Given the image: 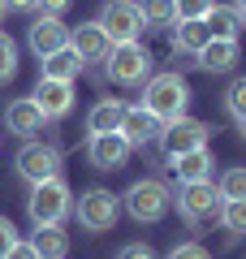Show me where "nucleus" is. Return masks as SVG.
I'll use <instances>...</instances> for the list:
<instances>
[{
	"mask_svg": "<svg viewBox=\"0 0 246 259\" xmlns=\"http://www.w3.org/2000/svg\"><path fill=\"white\" fill-rule=\"evenodd\" d=\"M143 108L160 121H177L186 117L190 108V82L182 74H155L147 78V91H143Z\"/></svg>",
	"mask_w": 246,
	"mask_h": 259,
	"instance_id": "nucleus-1",
	"label": "nucleus"
},
{
	"mask_svg": "<svg viewBox=\"0 0 246 259\" xmlns=\"http://www.w3.org/2000/svg\"><path fill=\"white\" fill-rule=\"evenodd\" d=\"M121 207H126L138 225H155L169 207H173V190H169L160 177H138V182L121 194Z\"/></svg>",
	"mask_w": 246,
	"mask_h": 259,
	"instance_id": "nucleus-2",
	"label": "nucleus"
},
{
	"mask_svg": "<svg viewBox=\"0 0 246 259\" xmlns=\"http://www.w3.org/2000/svg\"><path fill=\"white\" fill-rule=\"evenodd\" d=\"M26 212H30L35 225H65V216L73 212V194H69V186H65V177H52V182L30 186Z\"/></svg>",
	"mask_w": 246,
	"mask_h": 259,
	"instance_id": "nucleus-3",
	"label": "nucleus"
},
{
	"mask_svg": "<svg viewBox=\"0 0 246 259\" xmlns=\"http://www.w3.org/2000/svg\"><path fill=\"white\" fill-rule=\"evenodd\" d=\"M73 212H78V225L87 233H108L117 225V216H121V194L104 190V186H91V190L78 194Z\"/></svg>",
	"mask_w": 246,
	"mask_h": 259,
	"instance_id": "nucleus-4",
	"label": "nucleus"
},
{
	"mask_svg": "<svg viewBox=\"0 0 246 259\" xmlns=\"http://www.w3.org/2000/svg\"><path fill=\"white\" fill-rule=\"evenodd\" d=\"M104 74L117 87H138L151 74V52L143 44H112L108 56H104Z\"/></svg>",
	"mask_w": 246,
	"mask_h": 259,
	"instance_id": "nucleus-5",
	"label": "nucleus"
},
{
	"mask_svg": "<svg viewBox=\"0 0 246 259\" xmlns=\"http://www.w3.org/2000/svg\"><path fill=\"white\" fill-rule=\"evenodd\" d=\"M220 190H216V182H182L177 186V194H173V207L182 212V221H190V225H203V221H212V216L220 212Z\"/></svg>",
	"mask_w": 246,
	"mask_h": 259,
	"instance_id": "nucleus-6",
	"label": "nucleus"
},
{
	"mask_svg": "<svg viewBox=\"0 0 246 259\" xmlns=\"http://www.w3.org/2000/svg\"><path fill=\"white\" fill-rule=\"evenodd\" d=\"M208 121H199V117H177V121H164V130H160V147H164V156L169 160H177V156H186V151H199V147H208Z\"/></svg>",
	"mask_w": 246,
	"mask_h": 259,
	"instance_id": "nucleus-7",
	"label": "nucleus"
},
{
	"mask_svg": "<svg viewBox=\"0 0 246 259\" xmlns=\"http://www.w3.org/2000/svg\"><path fill=\"white\" fill-rule=\"evenodd\" d=\"M95 22L108 30L112 44H138V35L147 30V22H143V13H138L134 0H108Z\"/></svg>",
	"mask_w": 246,
	"mask_h": 259,
	"instance_id": "nucleus-8",
	"label": "nucleus"
},
{
	"mask_svg": "<svg viewBox=\"0 0 246 259\" xmlns=\"http://www.w3.org/2000/svg\"><path fill=\"white\" fill-rule=\"evenodd\" d=\"M18 173L26 177L30 186L52 182V177H61V151H56L52 143H26V147L18 151Z\"/></svg>",
	"mask_w": 246,
	"mask_h": 259,
	"instance_id": "nucleus-9",
	"label": "nucleus"
},
{
	"mask_svg": "<svg viewBox=\"0 0 246 259\" xmlns=\"http://www.w3.org/2000/svg\"><path fill=\"white\" fill-rule=\"evenodd\" d=\"M130 151H134V147L121 139V130H108V134H91V139H87V156H91V164L95 168H108V173L126 168Z\"/></svg>",
	"mask_w": 246,
	"mask_h": 259,
	"instance_id": "nucleus-10",
	"label": "nucleus"
},
{
	"mask_svg": "<svg viewBox=\"0 0 246 259\" xmlns=\"http://www.w3.org/2000/svg\"><path fill=\"white\" fill-rule=\"evenodd\" d=\"M26 44H30V52L44 61V56L69 48V26H65L61 18H35V22H30V30H26Z\"/></svg>",
	"mask_w": 246,
	"mask_h": 259,
	"instance_id": "nucleus-11",
	"label": "nucleus"
},
{
	"mask_svg": "<svg viewBox=\"0 0 246 259\" xmlns=\"http://www.w3.org/2000/svg\"><path fill=\"white\" fill-rule=\"evenodd\" d=\"M30 100L39 104L44 121H61V117H69V108H73V82L39 78V87H35V95H30Z\"/></svg>",
	"mask_w": 246,
	"mask_h": 259,
	"instance_id": "nucleus-12",
	"label": "nucleus"
},
{
	"mask_svg": "<svg viewBox=\"0 0 246 259\" xmlns=\"http://www.w3.org/2000/svg\"><path fill=\"white\" fill-rule=\"evenodd\" d=\"M69 48H73V56L87 65V61H104L108 48H112V39H108V30H104L100 22H82V26L69 30Z\"/></svg>",
	"mask_w": 246,
	"mask_h": 259,
	"instance_id": "nucleus-13",
	"label": "nucleus"
},
{
	"mask_svg": "<svg viewBox=\"0 0 246 259\" xmlns=\"http://www.w3.org/2000/svg\"><path fill=\"white\" fill-rule=\"evenodd\" d=\"M160 130H164V121L151 117L143 104H138V108H126V117H121V139H126L130 147H147V143H155V139H160Z\"/></svg>",
	"mask_w": 246,
	"mask_h": 259,
	"instance_id": "nucleus-14",
	"label": "nucleus"
},
{
	"mask_svg": "<svg viewBox=\"0 0 246 259\" xmlns=\"http://www.w3.org/2000/svg\"><path fill=\"white\" fill-rule=\"evenodd\" d=\"M5 125H9V134H18V139H35L39 130H44V112H39V104L30 100V95H22V100H9Z\"/></svg>",
	"mask_w": 246,
	"mask_h": 259,
	"instance_id": "nucleus-15",
	"label": "nucleus"
},
{
	"mask_svg": "<svg viewBox=\"0 0 246 259\" xmlns=\"http://www.w3.org/2000/svg\"><path fill=\"white\" fill-rule=\"evenodd\" d=\"M194 56H199V69H208V74H229L242 56V48H237V39H208Z\"/></svg>",
	"mask_w": 246,
	"mask_h": 259,
	"instance_id": "nucleus-16",
	"label": "nucleus"
},
{
	"mask_svg": "<svg viewBox=\"0 0 246 259\" xmlns=\"http://www.w3.org/2000/svg\"><path fill=\"white\" fill-rule=\"evenodd\" d=\"M39 259H65L69 255V233L61 225H35V238H30Z\"/></svg>",
	"mask_w": 246,
	"mask_h": 259,
	"instance_id": "nucleus-17",
	"label": "nucleus"
},
{
	"mask_svg": "<svg viewBox=\"0 0 246 259\" xmlns=\"http://www.w3.org/2000/svg\"><path fill=\"white\" fill-rule=\"evenodd\" d=\"M212 151L208 147H199V151H186V156H177L173 160V173L182 177V182H212Z\"/></svg>",
	"mask_w": 246,
	"mask_h": 259,
	"instance_id": "nucleus-18",
	"label": "nucleus"
},
{
	"mask_svg": "<svg viewBox=\"0 0 246 259\" xmlns=\"http://www.w3.org/2000/svg\"><path fill=\"white\" fill-rule=\"evenodd\" d=\"M78 69H82V61L73 56V48H61V52H52V56L39 61V78H56V82H73Z\"/></svg>",
	"mask_w": 246,
	"mask_h": 259,
	"instance_id": "nucleus-19",
	"label": "nucleus"
},
{
	"mask_svg": "<svg viewBox=\"0 0 246 259\" xmlns=\"http://www.w3.org/2000/svg\"><path fill=\"white\" fill-rule=\"evenodd\" d=\"M121 117H126V104L121 100H100L91 112H87V130L91 134H108V130H121Z\"/></svg>",
	"mask_w": 246,
	"mask_h": 259,
	"instance_id": "nucleus-20",
	"label": "nucleus"
},
{
	"mask_svg": "<svg viewBox=\"0 0 246 259\" xmlns=\"http://www.w3.org/2000/svg\"><path fill=\"white\" fill-rule=\"evenodd\" d=\"M203 26H208V35H212V39H237L242 22H237L233 5H212V13L203 18Z\"/></svg>",
	"mask_w": 246,
	"mask_h": 259,
	"instance_id": "nucleus-21",
	"label": "nucleus"
},
{
	"mask_svg": "<svg viewBox=\"0 0 246 259\" xmlns=\"http://www.w3.org/2000/svg\"><path fill=\"white\" fill-rule=\"evenodd\" d=\"M138 13H143L147 26H177L173 0H138Z\"/></svg>",
	"mask_w": 246,
	"mask_h": 259,
	"instance_id": "nucleus-22",
	"label": "nucleus"
},
{
	"mask_svg": "<svg viewBox=\"0 0 246 259\" xmlns=\"http://www.w3.org/2000/svg\"><path fill=\"white\" fill-rule=\"evenodd\" d=\"M13 78H18V44H13V35L0 30V87H9Z\"/></svg>",
	"mask_w": 246,
	"mask_h": 259,
	"instance_id": "nucleus-23",
	"label": "nucleus"
},
{
	"mask_svg": "<svg viewBox=\"0 0 246 259\" xmlns=\"http://www.w3.org/2000/svg\"><path fill=\"white\" fill-rule=\"evenodd\" d=\"M208 39L212 35H208L203 22H177V48H182V52H199Z\"/></svg>",
	"mask_w": 246,
	"mask_h": 259,
	"instance_id": "nucleus-24",
	"label": "nucleus"
},
{
	"mask_svg": "<svg viewBox=\"0 0 246 259\" xmlns=\"http://www.w3.org/2000/svg\"><path fill=\"white\" fill-rule=\"evenodd\" d=\"M216 216H220V225L229 233H246V199H225Z\"/></svg>",
	"mask_w": 246,
	"mask_h": 259,
	"instance_id": "nucleus-25",
	"label": "nucleus"
},
{
	"mask_svg": "<svg viewBox=\"0 0 246 259\" xmlns=\"http://www.w3.org/2000/svg\"><path fill=\"white\" fill-rule=\"evenodd\" d=\"M216 190H220V199H246V168H225Z\"/></svg>",
	"mask_w": 246,
	"mask_h": 259,
	"instance_id": "nucleus-26",
	"label": "nucleus"
},
{
	"mask_svg": "<svg viewBox=\"0 0 246 259\" xmlns=\"http://www.w3.org/2000/svg\"><path fill=\"white\" fill-rule=\"evenodd\" d=\"M212 5H216V0H173L177 22H203L212 13Z\"/></svg>",
	"mask_w": 246,
	"mask_h": 259,
	"instance_id": "nucleus-27",
	"label": "nucleus"
},
{
	"mask_svg": "<svg viewBox=\"0 0 246 259\" xmlns=\"http://www.w3.org/2000/svg\"><path fill=\"white\" fill-rule=\"evenodd\" d=\"M225 108H229V117H246V78H233V82H229Z\"/></svg>",
	"mask_w": 246,
	"mask_h": 259,
	"instance_id": "nucleus-28",
	"label": "nucleus"
},
{
	"mask_svg": "<svg viewBox=\"0 0 246 259\" xmlns=\"http://www.w3.org/2000/svg\"><path fill=\"white\" fill-rule=\"evenodd\" d=\"M169 259H212L208 246H199V242H177L173 250H169Z\"/></svg>",
	"mask_w": 246,
	"mask_h": 259,
	"instance_id": "nucleus-29",
	"label": "nucleus"
},
{
	"mask_svg": "<svg viewBox=\"0 0 246 259\" xmlns=\"http://www.w3.org/2000/svg\"><path fill=\"white\" fill-rule=\"evenodd\" d=\"M117 259H155V250L147 246V242H126V246L117 250Z\"/></svg>",
	"mask_w": 246,
	"mask_h": 259,
	"instance_id": "nucleus-30",
	"label": "nucleus"
},
{
	"mask_svg": "<svg viewBox=\"0 0 246 259\" xmlns=\"http://www.w3.org/2000/svg\"><path fill=\"white\" fill-rule=\"evenodd\" d=\"M73 0H35V9H39V18H61L65 9H69Z\"/></svg>",
	"mask_w": 246,
	"mask_h": 259,
	"instance_id": "nucleus-31",
	"label": "nucleus"
},
{
	"mask_svg": "<svg viewBox=\"0 0 246 259\" xmlns=\"http://www.w3.org/2000/svg\"><path fill=\"white\" fill-rule=\"evenodd\" d=\"M18 242V229H13V221L9 216H0V259H5V250Z\"/></svg>",
	"mask_w": 246,
	"mask_h": 259,
	"instance_id": "nucleus-32",
	"label": "nucleus"
},
{
	"mask_svg": "<svg viewBox=\"0 0 246 259\" xmlns=\"http://www.w3.org/2000/svg\"><path fill=\"white\" fill-rule=\"evenodd\" d=\"M5 259H39V255H35V246H30V242H22V238H18L9 250H5Z\"/></svg>",
	"mask_w": 246,
	"mask_h": 259,
	"instance_id": "nucleus-33",
	"label": "nucleus"
},
{
	"mask_svg": "<svg viewBox=\"0 0 246 259\" xmlns=\"http://www.w3.org/2000/svg\"><path fill=\"white\" fill-rule=\"evenodd\" d=\"M5 9H13V13H35V0H0Z\"/></svg>",
	"mask_w": 246,
	"mask_h": 259,
	"instance_id": "nucleus-34",
	"label": "nucleus"
},
{
	"mask_svg": "<svg viewBox=\"0 0 246 259\" xmlns=\"http://www.w3.org/2000/svg\"><path fill=\"white\" fill-rule=\"evenodd\" d=\"M233 13H237V22L246 26V0H233Z\"/></svg>",
	"mask_w": 246,
	"mask_h": 259,
	"instance_id": "nucleus-35",
	"label": "nucleus"
},
{
	"mask_svg": "<svg viewBox=\"0 0 246 259\" xmlns=\"http://www.w3.org/2000/svg\"><path fill=\"white\" fill-rule=\"evenodd\" d=\"M237 130H242V139H246V117H237Z\"/></svg>",
	"mask_w": 246,
	"mask_h": 259,
	"instance_id": "nucleus-36",
	"label": "nucleus"
},
{
	"mask_svg": "<svg viewBox=\"0 0 246 259\" xmlns=\"http://www.w3.org/2000/svg\"><path fill=\"white\" fill-rule=\"evenodd\" d=\"M0 22H5V5H0Z\"/></svg>",
	"mask_w": 246,
	"mask_h": 259,
	"instance_id": "nucleus-37",
	"label": "nucleus"
}]
</instances>
